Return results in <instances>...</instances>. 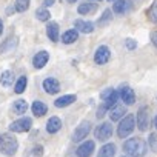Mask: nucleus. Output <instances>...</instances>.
<instances>
[{
	"instance_id": "obj_1",
	"label": "nucleus",
	"mask_w": 157,
	"mask_h": 157,
	"mask_svg": "<svg viewBox=\"0 0 157 157\" xmlns=\"http://www.w3.org/2000/svg\"><path fill=\"white\" fill-rule=\"evenodd\" d=\"M148 145L143 139L140 137H134V139H128L123 143V151L129 155V157H143L146 154Z\"/></svg>"
},
{
	"instance_id": "obj_2",
	"label": "nucleus",
	"mask_w": 157,
	"mask_h": 157,
	"mask_svg": "<svg viewBox=\"0 0 157 157\" xmlns=\"http://www.w3.org/2000/svg\"><path fill=\"white\" fill-rule=\"evenodd\" d=\"M17 149H19V142L13 134H8V132L0 134V152L11 157L17 152Z\"/></svg>"
},
{
	"instance_id": "obj_3",
	"label": "nucleus",
	"mask_w": 157,
	"mask_h": 157,
	"mask_svg": "<svg viewBox=\"0 0 157 157\" xmlns=\"http://www.w3.org/2000/svg\"><path fill=\"white\" fill-rule=\"evenodd\" d=\"M136 128V119L132 114H126L122 120H120V125L117 128V134L120 139H126Z\"/></svg>"
},
{
	"instance_id": "obj_4",
	"label": "nucleus",
	"mask_w": 157,
	"mask_h": 157,
	"mask_svg": "<svg viewBox=\"0 0 157 157\" xmlns=\"http://www.w3.org/2000/svg\"><path fill=\"white\" fill-rule=\"evenodd\" d=\"M149 109L148 106H140L139 111H137V116H136V123H137V128L140 131H146L149 128Z\"/></svg>"
},
{
	"instance_id": "obj_5",
	"label": "nucleus",
	"mask_w": 157,
	"mask_h": 157,
	"mask_svg": "<svg viewBox=\"0 0 157 157\" xmlns=\"http://www.w3.org/2000/svg\"><path fill=\"white\" fill-rule=\"evenodd\" d=\"M94 136H96L97 140H100V142H106V140L113 136V126H111V122H103V123H100V125L96 128Z\"/></svg>"
},
{
	"instance_id": "obj_6",
	"label": "nucleus",
	"mask_w": 157,
	"mask_h": 157,
	"mask_svg": "<svg viewBox=\"0 0 157 157\" xmlns=\"http://www.w3.org/2000/svg\"><path fill=\"white\" fill-rule=\"evenodd\" d=\"M31 126H33V120L29 117H22V119L13 122L10 125V129L13 132H26L31 129Z\"/></svg>"
},
{
	"instance_id": "obj_7",
	"label": "nucleus",
	"mask_w": 157,
	"mask_h": 157,
	"mask_svg": "<svg viewBox=\"0 0 157 157\" xmlns=\"http://www.w3.org/2000/svg\"><path fill=\"white\" fill-rule=\"evenodd\" d=\"M90 131H91V122H82L80 125L75 128V131L72 134V140L74 142H80V140L86 139Z\"/></svg>"
},
{
	"instance_id": "obj_8",
	"label": "nucleus",
	"mask_w": 157,
	"mask_h": 157,
	"mask_svg": "<svg viewBox=\"0 0 157 157\" xmlns=\"http://www.w3.org/2000/svg\"><path fill=\"white\" fill-rule=\"evenodd\" d=\"M102 100L105 102V105L111 109V106H114V105H117V100H119V97H120V94L116 91V90H113V88H106L103 93H102Z\"/></svg>"
},
{
	"instance_id": "obj_9",
	"label": "nucleus",
	"mask_w": 157,
	"mask_h": 157,
	"mask_svg": "<svg viewBox=\"0 0 157 157\" xmlns=\"http://www.w3.org/2000/svg\"><path fill=\"white\" fill-rule=\"evenodd\" d=\"M109 57H111L109 48L105 46V45H102V46L97 48V51H96V54H94V62H96L97 65H105V63H108Z\"/></svg>"
},
{
	"instance_id": "obj_10",
	"label": "nucleus",
	"mask_w": 157,
	"mask_h": 157,
	"mask_svg": "<svg viewBox=\"0 0 157 157\" xmlns=\"http://www.w3.org/2000/svg\"><path fill=\"white\" fill-rule=\"evenodd\" d=\"M131 8H132L131 0H116L114 5H113V11L116 14H120V16H123L128 11H131Z\"/></svg>"
},
{
	"instance_id": "obj_11",
	"label": "nucleus",
	"mask_w": 157,
	"mask_h": 157,
	"mask_svg": "<svg viewBox=\"0 0 157 157\" xmlns=\"http://www.w3.org/2000/svg\"><path fill=\"white\" fill-rule=\"evenodd\" d=\"M94 148H96V143L93 140L83 142L80 146L77 148V157H90L94 152Z\"/></svg>"
},
{
	"instance_id": "obj_12",
	"label": "nucleus",
	"mask_w": 157,
	"mask_h": 157,
	"mask_svg": "<svg viewBox=\"0 0 157 157\" xmlns=\"http://www.w3.org/2000/svg\"><path fill=\"white\" fill-rule=\"evenodd\" d=\"M120 99L123 100L125 105H132L136 102V94H134V90L129 88V86H122L120 88Z\"/></svg>"
},
{
	"instance_id": "obj_13",
	"label": "nucleus",
	"mask_w": 157,
	"mask_h": 157,
	"mask_svg": "<svg viewBox=\"0 0 157 157\" xmlns=\"http://www.w3.org/2000/svg\"><path fill=\"white\" fill-rule=\"evenodd\" d=\"M74 29L80 31L83 34H91L94 31V23L93 22H86V20H82V19H77L74 22Z\"/></svg>"
},
{
	"instance_id": "obj_14",
	"label": "nucleus",
	"mask_w": 157,
	"mask_h": 157,
	"mask_svg": "<svg viewBox=\"0 0 157 157\" xmlns=\"http://www.w3.org/2000/svg\"><path fill=\"white\" fill-rule=\"evenodd\" d=\"M43 90L48 94H57L60 91V83H59V80H56V78L48 77V78L43 80Z\"/></svg>"
},
{
	"instance_id": "obj_15",
	"label": "nucleus",
	"mask_w": 157,
	"mask_h": 157,
	"mask_svg": "<svg viewBox=\"0 0 157 157\" xmlns=\"http://www.w3.org/2000/svg\"><path fill=\"white\" fill-rule=\"evenodd\" d=\"M108 114H109L111 122H117V120H122L123 119V116L126 114V108H125V105H114L109 109Z\"/></svg>"
},
{
	"instance_id": "obj_16",
	"label": "nucleus",
	"mask_w": 157,
	"mask_h": 157,
	"mask_svg": "<svg viewBox=\"0 0 157 157\" xmlns=\"http://www.w3.org/2000/svg\"><path fill=\"white\" fill-rule=\"evenodd\" d=\"M48 60H49V54H48L46 51H39V52L34 56V59H33V65H34L37 69H40V68H43V66L48 63Z\"/></svg>"
},
{
	"instance_id": "obj_17",
	"label": "nucleus",
	"mask_w": 157,
	"mask_h": 157,
	"mask_svg": "<svg viewBox=\"0 0 157 157\" xmlns=\"http://www.w3.org/2000/svg\"><path fill=\"white\" fill-rule=\"evenodd\" d=\"M59 33H60L59 23H56V22H49L48 26H46V36L49 37V40L57 42V40H59Z\"/></svg>"
},
{
	"instance_id": "obj_18",
	"label": "nucleus",
	"mask_w": 157,
	"mask_h": 157,
	"mask_svg": "<svg viewBox=\"0 0 157 157\" xmlns=\"http://www.w3.org/2000/svg\"><path fill=\"white\" fill-rule=\"evenodd\" d=\"M75 96L74 94H66V96H62V97H59L56 102H54V105L57 106V108H65V106H69L72 102H75Z\"/></svg>"
},
{
	"instance_id": "obj_19",
	"label": "nucleus",
	"mask_w": 157,
	"mask_h": 157,
	"mask_svg": "<svg viewBox=\"0 0 157 157\" xmlns=\"http://www.w3.org/2000/svg\"><path fill=\"white\" fill-rule=\"evenodd\" d=\"M116 155V145L114 143H106L99 149L97 157H114Z\"/></svg>"
},
{
	"instance_id": "obj_20",
	"label": "nucleus",
	"mask_w": 157,
	"mask_h": 157,
	"mask_svg": "<svg viewBox=\"0 0 157 157\" xmlns=\"http://www.w3.org/2000/svg\"><path fill=\"white\" fill-rule=\"evenodd\" d=\"M60 128H62V120H60L59 117H51V119L46 122V131H48L49 134L57 132Z\"/></svg>"
},
{
	"instance_id": "obj_21",
	"label": "nucleus",
	"mask_w": 157,
	"mask_h": 157,
	"mask_svg": "<svg viewBox=\"0 0 157 157\" xmlns=\"http://www.w3.org/2000/svg\"><path fill=\"white\" fill-rule=\"evenodd\" d=\"M31 109H33L34 116H37V117H42V116H45V114H46V111H48V106H46L43 102H40V100H36V102L33 103Z\"/></svg>"
},
{
	"instance_id": "obj_22",
	"label": "nucleus",
	"mask_w": 157,
	"mask_h": 157,
	"mask_svg": "<svg viewBox=\"0 0 157 157\" xmlns=\"http://www.w3.org/2000/svg\"><path fill=\"white\" fill-rule=\"evenodd\" d=\"M77 39H78V31H77V29H68V31L63 33V36H62V42L66 43V45L74 43Z\"/></svg>"
},
{
	"instance_id": "obj_23",
	"label": "nucleus",
	"mask_w": 157,
	"mask_h": 157,
	"mask_svg": "<svg viewBox=\"0 0 157 157\" xmlns=\"http://www.w3.org/2000/svg\"><path fill=\"white\" fill-rule=\"evenodd\" d=\"M26 109H28V103H26V100L19 99V100H16V102H14V105H13V111H14V114L22 116V114H25V113H26Z\"/></svg>"
},
{
	"instance_id": "obj_24",
	"label": "nucleus",
	"mask_w": 157,
	"mask_h": 157,
	"mask_svg": "<svg viewBox=\"0 0 157 157\" xmlns=\"http://www.w3.org/2000/svg\"><path fill=\"white\" fill-rule=\"evenodd\" d=\"M17 46V37H8L2 45H0V52H6V51H11Z\"/></svg>"
},
{
	"instance_id": "obj_25",
	"label": "nucleus",
	"mask_w": 157,
	"mask_h": 157,
	"mask_svg": "<svg viewBox=\"0 0 157 157\" xmlns=\"http://www.w3.org/2000/svg\"><path fill=\"white\" fill-rule=\"evenodd\" d=\"M14 82V74L13 71H3L2 75H0V83L3 86H11Z\"/></svg>"
},
{
	"instance_id": "obj_26",
	"label": "nucleus",
	"mask_w": 157,
	"mask_h": 157,
	"mask_svg": "<svg viewBox=\"0 0 157 157\" xmlns=\"http://www.w3.org/2000/svg\"><path fill=\"white\" fill-rule=\"evenodd\" d=\"M96 8H97V5H96V3H82V5H78L77 11H78V14L88 16V14L94 13V11H96Z\"/></svg>"
},
{
	"instance_id": "obj_27",
	"label": "nucleus",
	"mask_w": 157,
	"mask_h": 157,
	"mask_svg": "<svg viewBox=\"0 0 157 157\" xmlns=\"http://www.w3.org/2000/svg\"><path fill=\"white\" fill-rule=\"evenodd\" d=\"M146 17H148V20H149L151 23H155V25H157V0H154V2H152L151 8H149L148 13H146Z\"/></svg>"
},
{
	"instance_id": "obj_28",
	"label": "nucleus",
	"mask_w": 157,
	"mask_h": 157,
	"mask_svg": "<svg viewBox=\"0 0 157 157\" xmlns=\"http://www.w3.org/2000/svg\"><path fill=\"white\" fill-rule=\"evenodd\" d=\"M26 85H28V78L25 77V75H22L19 80H17V83H16V86H14V91L17 93V94H22L23 91H25V88H26Z\"/></svg>"
},
{
	"instance_id": "obj_29",
	"label": "nucleus",
	"mask_w": 157,
	"mask_h": 157,
	"mask_svg": "<svg viewBox=\"0 0 157 157\" xmlns=\"http://www.w3.org/2000/svg\"><path fill=\"white\" fill-rule=\"evenodd\" d=\"M29 2H31V0H16V3H14L16 11H19V13H25V11L29 8Z\"/></svg>"
},
{
	"instance_id": "obj_30",
	"label": "nucleus",
	"mask_w": 157,
	"mask_h": 157,
	"mask_svg": "<svg viewBox=\"0 0 157 157\" xmlns=\"http://www.w3.org/2000/svg\"><path fill=\"white\" fill-rule=\"evenodd\" d=\"M36 17H37L40 22H48L49 17H51V14H49V11H48L46 8H42V10H37V11H36Z\"/></svg>"
},
{
	"instance_id": "obj_31",
	"label": "nucleus",
	"mask_w": 157,
	"mask_h": 157,
	"mask_svg": "<svg viewBox=\"0 0 157 157\" xmlns=\"http://www.w3.org/2000/svg\"><path fill=\"white\" fill-rule=\"evenodd\" d=\"M148 145H149V148H151L154 152H157V132H152V134H149Z\"/></svg>"
},
{
	"instance_id": "obj_32",
	"label": "nucleus",
	"mask_w": 157,
	"mask_h": 157,
	"mask_svg": "<svg viewBox=\"0 0 157 157\" xmlns=\"http://www.w3.org/2000/svg\"><path fill=\"white\" fill-rule=\"evenodd\" d=\"M42 155H43V146L37 145V146H34V148L29 151V155H28V157H42Z\"/></svg>"
},
{
	"instance_id": "obj_33",
	"label": "nucleus",
	"mask_w": 157,
	"mask_h": 157,
	"mask_svg": "<svg viewBox=\"0 0 157 157\" xmlns=\"http://www.w3.org/2000/svg\"><path fill=\"white\" fill-rule=\"evenodd\" d=\"M108 20H111V10H106V11L103 13V16L99 19V25H103V23L108 22Z\"/></svg>"
},
{
	"instance_id": "obj_34",
	"label": "nucleus",
	"mask_w": 157,
	"mask_h": 157,
	"mask_svg": "<svg viewBox=\"0 0 157 157\" xmlns=\"http://www.w3.org/2000/svg\"><path fill=\"white\" fill-rule=\"evenodd\" d=\"M106 111H109V108H108V106L103 103V105H102V106L97 109V114H96V116H97V119H102V117L105 116V113H106Z\"/></svg>"
},
{
	"instance_id": "obj_35",
	"label": "nucleus",
	"mask_w": 157,
	"mask_h": 157,
	"mask_svg": "<svg viewBox=\"0 0 157 157\" xmlns=\"http://www.w3.org/2000/svg\"><path fill=\"white\" fill-rule=\"evenodd\" d=\"M125 43H126V48H128V49H136V46H137L136 40H132V39H126Z\"/></svg>"
},
{
	"instance_id": "obj_36",
	"label": "nucleus",
	"mask_w": 157,
	"mask_h": 157,
	"mask_svg": "<svg viewBox=\"0 0 157 157\" xmlns=\"http://www.w3.org/2000/svg\"><path fill=\"white\" fill-rule=\"evenodd\" d=\"M151 42H152V45L157 48V31H152V33H151Z\"/></svg>"
},
{
	"instance_id": "obj_37",
	"label": "nucleus",
	"mask_w": 157,
	"mask_h": 157,
	"mask_svg": "<svg viewBox=\"0 0 157 157\" xmlns=\"http://www.w3.org/2000/svg\"><path fill=\"white\" fill-rule=\"evenodd\" d=\"M54 2H56V0H43V6H45V8L52 6V5H54Z\"/></svg>"
},
{
	"instance_id": "obj_38",
	"label": "nucleus",
	"mask_w": 157,
	"mask_h": 157,
	"mask_svg": "<svg viewBox=\"0 0 157 157\" xmlns=\"http://www.w3.org/2000/svg\"><path fill=\"white\" fill-rule=\"evenodd\" d=\"M2 33H3V22L0 20V36H2Z\"/></svg>"
},
{
	"instance_id": "obj_39",
	"label": "nucleus",
	"mask_w": 157,
	"mask_h": 157,
	"mask_svg": "<svg viewBox=\"0 0 157 157\" xmlns=\"http://www.w3.org/2000/svg\"><path fill=\"white\" fill-rule=\"evenodd\" d=\"M154 126H155V129H157V116H155V119H154Z\"/></svg>"
},
{
	"instance_id": "obj_40",
	"label": "nucleus",
	"mask_w": 157,
	"mask_h": 157,
	"mask_svg": "<svg viewBox=\"0 0 157 157\" xmlns=\"http://www.w3.org/2000/svg\"><path fill=\"white\" fill-rule=\"evenodd\" d=\"M68 2H69V3H74V2H77V0H68Z\"/></svg>"
},
{
	"instance_id": "obj_41",
	"label": "nucleus",
	"mask_w": 157,
	"mask_h": 157,
	"mask_svg": "<svg viewBox=\"0 0 157 157\" xmlns=\"http://www.w3.org/2000/svg\"><path fill=\"white\" fill-rule=\"evenodd\" d=\"M108 2H116V0H108Z\"/></svg>"
},
{
	"instance_id": "obj_42",
	"label": "nucleus",
	"mask_w": 157,
	"mask_h": 157,
	"mask_svg": "<svg viewBox=\"0 0 157 157\" xmlns=\"http://www.w3.org/2000/svg\"><path fill=\"white\" fill-rule=\"evenodd\" d=\"M96 2H100V0H96Z\"/></svg>"
}]
</instances>
